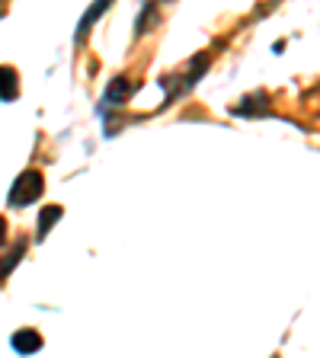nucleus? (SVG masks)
<instances>
[{"instance_id": "f257e3e1", "label": "nucleus", "mask_w": 320, "mask_h": 358, "mask_svg": "<svg viewBox=\"0 0 320 358\" xmlns=\"http://www.w3.org/2000/svg\"><path fill=\"white\" fill-rule=\"evenodd\" d=\"M42 189H45V182H42V176H39L36 170L22 173V176L13 182V189H10V205H16V208L32 205V201L42 195Z\"/></svg>"}, {"instance_id": "f03ea898", "label": "nucleus", "mask_w": 320, "mask_h": 358, "mask_svg": "<svg viewBox=\"0 0 320 358\" xmlns=\"http://www.w3.org/2000/svg\"><path fill=\"white\" fill-rule=\"evenodd\" d=\"M13 349L22 352V355H32V352L42 349V336H39L36 329H20V333L13 336Z\"/></svg>"}, {"instance_id": "7ed1b4c3", "label": "nucleus", "mask_w": 320, "mask_h": 358, "mask_svg": "<svg viewBox=\"0 0 320 358\" xmlns=\"http://www.w3.org/2000/svg\"><path fill=\"white\" fill-rule=\"evenodd\" d=\"M132 90H134V83H128V77H116V80L109 83V90H106V99H109V103H125Z\"/></svg>"}, {"instance_id": "20e7f679", "label": "nucleus", "mask_w": 320, "mask_h": 358, "mask_svg": "<svg viewBox=\"0 0 320 358\" xmlns=\"http://www.w3.org/2000/svg\"><path fill=\"white\" fill-rule=\"evenodd\" d=\"M16 90L20 83H16L13 67H0V99H16Z\"/></svg>"}, {"instance_id": "39448f33", "label": "nucleus", "mask_w": 320, "mask_h": 358, "mask_svg": "<svg viewBox=\"0 0 320 358\" xmlns=\"http://www.w3.org/2000/svg\"><path fill=\"white\" fill-rule=\"evenodd\" d=\"M61 217V205H48V208L39 215V237H45V234L52 231V224Z\"/></svg>"}, {"instance_id": "423d86ee", "label": "nucleus", "mask_w": 320, "mask_h": 358, "mask_svg": "<svg viewBox=\"0 0 320 358\" xmlns=\"http://www.w3.org/2000/svg\"><path fill=\"white\" fill-rule=\"evenodd\" d=\"M106 7H112V0H97V3H93V7H90V13L83 16V22H81V32H77V36H83V32H87L90 26H93V20H97V16L103 13Z\"/></svg>"}, {"instance_id": "0eeeda50", "label": "nucleus", "mask_w": 320, "mask_h": 358, "mask_svg": "<svg viewBox=\"0 0 320 358\" xmlns=\"http://www.w3.org/2000/svg\"><path fill=\"white\" fill-rule=\"evenodd\" d=\"M4 237H7V221L0 217V243H4Z\"/></svg>"}]
</instances>
